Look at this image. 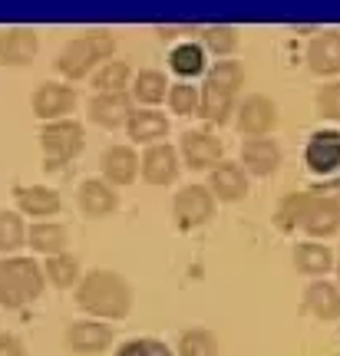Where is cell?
<instances>
[{"label": "cell", "instance_id": "obj_1", "mask_svg": "<svg viewBox=\"0 0 340 356\" xmlns=\"http://www.w3.org/2000/svg\"><path fill=\"white\" fill-rule=\"evenodd\" d=\"M76 307L93 317L123 320L132 307V291L116 270H89L76 284Z\"/></svg>", "mask_w": 340, "mask_h": 356}, {"label": "cell", "instance_id": "obj_2", "mask_svg": "<svg viewBox=\"0 0 340 356\" xmlns=\"http://www.w3.org/2000/svg\"><path fill=\"white\" fill-rule=\"evenodd\" d=\"M47 274L33 257H3L0 261V304L7 310L33 304L43 293Z\"/></svg>", "mask_w": 340, "mask_h": 356}, {"label": "cell", "instance_id": "obj_3", "mask_svg": "<svg viewBox=\"0 0 340 356\" xmlns=\"http://www.w3.org/2000/svg\"><path fill=\"white\" fill-rule=\"evenodd\" d=\"M116 50V40L113 33H106V30H89V33H79L66 43L60 56L53 60L56 66V73L66 79H83L93 70V66H100L102 60H109Z\"/></svg>", "mask_w": 340, "mask_h": 356}, {"label": "cell", "instance_id": "obj_4", "mask_svg": "<svg viewBox=\"0 0 340 356\" xmlns=\"http://www.w3.org/2000/svg\"><path fill=\"white\" fill-rule=\"evenodd\" d=\"M40 145L47 155V168H60L83 152V126L73 119H56L40 129Z\"/></svg>", "mask_w": 340, "mask_h": 356}, {"label": "cell", "instance_id": "obj_5", "mask_svg": "<svg viewBox=\"0 0 340 356\" xmlns=\"http://www.w3.org/2000/svg\"><path fill=\"white\" fill-rule=\"evenodd\" d=\"M172 211H176L182 228H199V225H205V221L212 218L215 195L208 191V185H185V188L176 195Z\"/></svg>", "mask_w": 340, "mask_h": 356}, {"label": "cell", "instance_id": "obj_6", "mask_svg": "<svg viewBox=\"0 0 340 356\" xmlns=\"http://www.w3.org/2000/svg\"><path fill=\"white\" fill-rule=\"evenodd\" d=\"M277 126V106L268 96L254 92L238 106V129L241 136H252V139H261L271 129Z\"/></svg>", "mask_w": 340, "mask_h": 356}, {"label": "cell", "instance_id": "obj_7", "mask_svg": "<svg viewBox=\"0 0 340 356\" xmlns=\"http://www.w3.org/2000/svg\"><path fill=\"white\" fill-rule=\"evenodd\" d=\"M304 162L314 175H330L340 168V129H320L304 149Z\"/></svg>", "mask_w": 340, "mask_h": 356}, {"label": "cell", "instance_id": "obj_8", "mask_svg": "<svg viewBox=\"0 0 340 356\" xmlns=\"http://www.w3.org/2000/svg\"><path fill=\"white\" fill-rule=\"evenodd\" d=\"M225 152L222 139H215L208 129H192L182 136V159L189 168H215Z\"/></svg>", "mask_w": 340, "mask_h": 356}, {"label": "cell", "instance_id": "obj_9", "mask_svg": "<svg viewBox=\"0 0 340 356\" xmlns=\"http://www.w3.org/2000/svg\"><path fill=\"white\" fill-rule=\"evenodd\" d=\"M139 172L149 185H169L178 175V152L169 142H155V145L146 149L142 162H139Z\"/></svg>", "mask_w": 340, "mask_h": 356}, {"label": "cell", "instance_id": "obj_10", "mask_svg": "<svg viewBox=\"0 0 340 356\" xmlns=\"http://www.w3.org/2000/svg\"><path fill=\"white\" fill-rule=\"evenodd\" d=\"M73 109H76V92L70 86H60V83H43V86L33 92V113H37L43 122L66 119Z\"/></svg>", "mask_w": 340, "mask_h": 356}, {"label": "cell", "instance_id": "obj_11", "mask_svg": "<svg viewBox=\"0 0 340 356\" xmlns=\"http://www.w3.org/2000/svg\"><path fill=\"white\" fill-rule=\"evenodd\" d=\"M301 228L311 234V238H330L340 231V202L337 198H327V195H311V204H307V215H304Z\"/></svg>", "mask_w": 340, "mask_h": 356}, {"label": "cell", "instance_id": "obj_12", "mask_svg": "<svg viewBox=\"0 0 340 356\" xmlns=\"http://www.w3.org/2000/svg\"><path fill=\"white\" fill-rule=\"evenodd\" d=\"M40 50V40L30 26H10L0 30V63L3 66H24Z\"/></svg>", "mask_w": 340, "mask_h": 356}, {"label": "cell", "instance_id": "obj_13", "mask_svg": "<svg viewBox=\"0 0 340 356\" xmlns=\"http://www.w3.org/2000/svg\"><path fill=\"white\" fill-rule=\"evenodd\" d=\"M132 115V99L126 92H96L89 99V119L102 129H119Z\"/></svg>", "mask_w": 340, "mask_h": 356}, {"label": "cell", "instance_id": "obj_14", "mask_svg": "<svg viewBox=\"0 0 340 356\" xmlns=\"http://www.w3.org/2000/svg\"><path fill=\"white\" fill-rule=\"evenodd\" d=\"M307 66L317 76H337L340 73V30H324L307 43Z\"/></svg>", "mask_w": 340, "mask_h": 356}, {"label": "cell", "instance_id": "obj_15", "mask_svg": "<svg viewBox=\"0 0 340 356\" xmlns=\"http://www.w3.org/2000/svg\"><path fill=\"white\" fill-rule=\"evenodd\" d=\"M76 204L86 218H106L109 211H116L119 195L113 191V185L106 178H86L79 191H76Z\"/></svg>", "mask_w": 340, "mask_h": 356}, {"label": "cell", "instance_id": "obj_16", "mask_svg": "<svg viewBox=\"0 0 340 356\" xmlns=\"http://www.w3.org/2000/svg\"><path fill=\"white\" fill-rule=\"evenodd\" d=\"M208 191L218 202H241L248 195V178H245L241 165H235V162H218L208 172Z\"/></svg>", "mask_w": 340, "mask_h": 356}, {"label": "cell", "instance_id": "obj_17", "mask_svg": "<svg viewBox=\"0 0 340 356\" xmlns=\"http://www.w3.org/2000/svg\"><path fill=\"white\" fill-rule=\"evenodd\" d=\"M100 168L109 185H132L139 175V159L129 145H109L100 155Z\"/></svg>", "mask_w": 340, "mask_h": 356}, {"label": "cell", "instance_id": "obj_18", "mask_svg": "<svg viewBox=\"0 0 340 356\" xmlns=\"http://www.w3.org/2000/svg\"><path fill=\"white\" fill-rule=\"evenodd\" d=\"M66 343L76 353H100L113 343V330L106 323H96V320H76V323H70Z\"/></svg>", "mask_w": 340, "mask_h": 356}, {"label": "cell", "instance_id": "obj_19", "mask_svg": "<svg viewBox=\"0 0 340 356\" xmlns=\"http://www.w3.org/2000/svg\"><path fill=\"white\" fill-rule=\"evenodd\" d=\"M241 159H245V168L254 175H275L281 165V149L275 139L261 136V139H248L241 145Z\"/></svg>", "mask_w": 340, "mask_h": 356}, {"label": "cell", "instance_id": "obj_20", "mask_svg": "<svg viewBox=\"0 0 340 356\" xmlns=\"http://www.w3.org/2000/svg\"><path fill=\"white\" fill-rule=\"evenodd\" d=\"M304 307L317 320H337L340 317V287L330 284V280H314L307 287V293H304Z\"/></svg>", "mask_w": 340, "mask_h": 356}, {"label": "cell", "instance_id": "obj_21", "mask_svg": "<svg viewBox=\"0 0 340 356\" xmlns=\"http://www.w3.org/2000/svg\"><path fill=\"white\" fill-rule=\"evenodd\" d=\"M126 132H129V139L155 145L159 139L169 136V119L162 113H155V109H132V115H129V122H126Z\"/></svg>", "mask_w": 340, "mask_h": 356}, {"label": "cell", "instance_id": "obj_22", "mask_svg": "<svg viewBox=\"0 0 340 356\" xmlns=\"http://www.w3.org/2000/svg\"><path fill=\"white\" fill-rule=\"evenodd\" d=\"M17 208L24 215H33V218H50L56 215L63 202L60 195L53 188H43V185H33V188H17Z\"/></svg>", "mask_w": 340, "mask_h": 356}, {"label": "cell", "instance_id": "obj_23", "mask_svg": "<svg viewBox=\"0 0 340 356\" xmlns=\"http://www.w3.org/2000/svg\"><path fill=\"white\" fill-rule=\"evenodd\" d=\"M231 109H235V92L205 83L202 86V102H199V115H202L205 122L225 126L228 119H231Z\"/></svg>", "mask_w": 340, "mask_h": 356}, {"label": "cell", "instance_id": "obj_24", "mask_svg": "<svg viewBox=\"0 0 340 356\" xmlns=\"http://www.w3.org/2000/svg\"><path fill=\"white\" fill-rule=\"evenodd\" d=\"M26 241H30V248L33 251H40V254H63L66 248V228L63 225H50V221H40V225H33V228L26 231Z\"/></svg>", "mask_w": 340, "mask_h": 356}, {"label": "cell", "instance_id": "obj_25", "mask_svg": "<svg viewBox=\"0 0 340 356\" xmlns=\"http://www.w3.org/2000/svg\"><path fill=\"white\" fill-rule=\"evenodd\" d=\"M294 264H298L301 274H324V270H330V264H334V254H330L327 244L304 241V244H298V251H294Z\"/></svg>", "mask_w": 340, "mask_h": 356}, {"label": "cell", "instance_id": "obj_26", "mask_svg": "<svg viewBox=\"0 0 340 356\" xmlns=\"http://www.w3.org/2000/svg\"><path fill=\"white\" fill-rule=\"evenodd\" d=\"M169 66H172L182 79L199 76L205 70V50L199 43H178V47H172V53H169Z\"/></svg>", "mask_w": 340, "mask_h": 356}, {"label": "cell", "instance_id": "obj_27", "mask_svg": "<svg viewBox=\"0 0 340 356\" xmlns=\"http://www.w3.org/2000/svg\"><path fill=\"white\" fill-rule=\"evenodd\" d=\"M43 274H47V280H50L53 287H73V284H79V261H76L73 254H53L47 257V264H43Z\"/></svg>", "mask_w": 340, "mask_h": 356}, {"label": "cell", "instance_id": "obj_28", "mask_svg": "<svg viewBox=\"0 0 340 356\" xmlns=\"http://www.w3.org/2000/svg\"><path fill=\"white\" fill-rule=\"evenodd\" d=\"M169 83H165V73H159V70H142L136 76V86H132V96H136V102H142V106H155V102H162L165 96H169Z\"/></svg>", "mask_w": 340, "mask_h": 356}, {"label": "cell", "instance_id": "obj_29", "mask_svg": "<svg viewBox=\"0 0 340 356\" xmlns=\"http://www.w3.org/2000/svg\"><path fill=\"white\" fill-rule=\"evenodd\" d=\"M307 204H311V195H307V191H294L288 198H281V204H277V211H275L277 228L294 231L304 221V215H307Z\"/></svg>", "mask_w": 340, "mask_h": 356}, {"label": "cell", "instance_id": "obj_30", "mask_svg": "<svg viewBox=\"0 0 340 356\" xmlns=\"http://www.w3.org/2000/svg\"><path fill=\"white\" fill-rule=\"evenodd\" d=\"M126 83H129V66L123 60H106L93 73V89L96 92H123Z\"/></svg>", "mask_w": 340, "mask_h": 356}, {"label": "cell", "instance_id": "obj_31", "mask_svg": "<svg viewBox=\"0 0 340 356\" xmlns=\"http://www.w3.org/2000/svg\"><path fill=\"white\" fill-rule=\"evenodd\" d=\"M178 356H218V340L208 330H185L178 340Z\"/></svg>", "mask_w": 340, "mask_h": 356}, {"label": "cell", "instance_id": "obj_32", "mask_svg": "<svg viewBox=\"0 0 340 356\" xmlns=\"http://www.w3.org/2000/svg\"><path fill=\"white\" fill-rule=\"evenodd\" d=\"M202 43L208 47L212 53H235L238 50V30L235 26H225V24H218V26H205L202 30Z\"/></svg>", "mask_w": 340, "mask_h": 356}, {"label": "cell", "instance_id": "obj_33", "mask_svg": "<svg viewBox=\"0 0 340 356\" xmlns=\"http://www.w3.org/2000/svg\"><path fill=\"white\" fill-rule=\"evenodd\" d=\"M24 238H26V228H24V221H20V215L0 211V251L7 254V251L24 248Z\"/></svg>", "mask_w": 340, "mask_h": 356}, {"label": "cell", "instance_id": "obj_34", "mask_svg": "<svg viewBox=\"0 0 340 356\" xmlns=\"http://www.w3.org/2000/svg\"><path fill=\"white\" fill-rule=\"evenodd\" d=\"M208 83L218 89H228V92H238V89L245 86V70H241V63H235V60H222V63L208 73Z\"/></svg>", "mask_w": 340, "mask_h": 356}, {"label": "cell", "instance_id": "obj_35", "mask_svg": "<svg viewBox=\"0 0 340 356\" xmlns=\"http://www.w3.org/2000/svg\"><path fill=\"white\" fill-rule=\"evenodd\" d=\"M199 102H202V92L195 86H189V83L169 86V106H172V113L192 115V113H199Z\"/></svg>", "mask_w": 340, "mask_h": 356}, {"label": "cell", "instance_id": "obj_36", "mask_svg": "<svg viewBox=\"0 0 340 356\" xmlns=\"http://www.w3.org/2000/svg\"><path fill=\"white\" fill-rule=\"evenodd\" d=\"M314 102H317V115L340 122V79H337V83H327V86L317 89Z\"/></svg>", "mask_w": 340, "mask_h": 356}, {"label": "cell", "instance_id": "obj_37", "mask_svg": "<svg viewBox=\"0 0 340 356\" xmlns=\"http://www.w3.org/2000/svg\"><path fill=\"white\" fill-rule=\"evenodd\" d=\"M113 356H172V353H169L165 343H159V340H129V343H123Z\"/></svg>", "mask_w": 340, "mask_h": 356}, {"label": "cell", "instance_id": "obj_38", "mask_svg": "<svg viewBox=\"0 0 340 356\" xmlns=\"http://www.w3.org/2000/svg\"><path fill=\"white\" fill-rule=\"evenodd\" d=\"M0 356H26L24 343L10 337V333H0Z\"/></svg>", "mask_w": 340, "mask_h": 356}, {"label": "cell", "instance_id": "obj_39", "mask_svg": "<svg viewBox=\"0 0 340 356\" xmlns=\"http://www.w3.org/2000/svg\"><path fill=\"white\" fill-rule=\"evenodd\" d=\"M337 274H340V264H337Z\"/></svg>", "mask_w": 340, "mask_h": 356}]
</instances>
